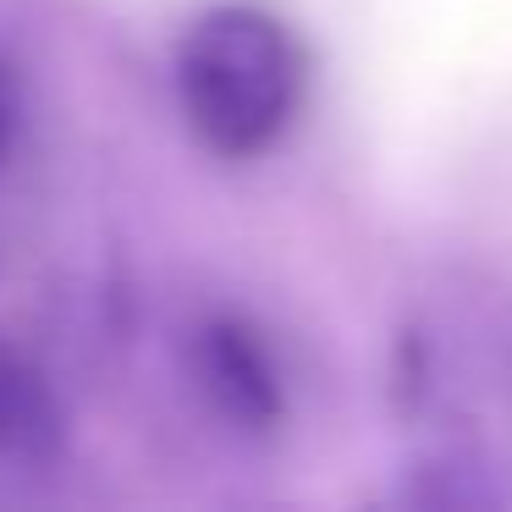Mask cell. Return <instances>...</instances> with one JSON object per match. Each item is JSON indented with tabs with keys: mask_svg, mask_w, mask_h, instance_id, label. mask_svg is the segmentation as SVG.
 Wrapping results in <instances>:
<instances>
[{
	"mask_svg": "<svg viewBox=\"0 0 512 512\" xmlns=\"http://www.w3.org/2000/svg\"><path fill=\"white\" fill-rule=\"evenodd\" d=\"M177 100L193 138L226 160H254L287 133L303 100V50L270 6L221 0L177 45Z\"/></svg>",
	"mask_w": 512,
	"mask_h": 512,
	"instance_id": "obj_1",
	"label": "cell"
},
{
	"mask_svg": "<svg viewBox=\"0 0 512 512\" xmlns=\"http://www.w3.org/2000/svg\"><path fill=\"white\" fill-rule=\"evenodd\" d=\"M193 380L210 397V408L237 430L281 424V375L265 342L237 314H210L193 331Z\"/></svg>",
	"mask_w": 512,
	"mask_h": 512,
	"instance_id": "obj_2",
	"label": "cell"
},
{
	"mask_svg": "<svg viewBox=\"0 0 512 512\" xmlns=\"http://www.w3.org/2000/svg\"><path fill=\"white\" fill-rule=\"evenodd\" d=\"M67 446V408L34 353L0 336V457L23 468L56 463Z\"/></svg>",
	"mask_w": 512,
	"mask_h": 512,
	"instance_id": "obj_3",
	"label": "cell"
},
{
	"mask_svg": "<svg viewBox=\"0 0 512 512\" xmlns=\"http://www.w3.org/2000/svg\"><path fill=\"white\" fill-rule=\"evenodd\" d=\"M12 144H17V94H12L6 67H0V160L12 155Z\"/></svg>",
	"mask_w": 512,
	"mask_h": 512,
	"instance_id": "obj_4",
	"label": "cell"
}]
</instances>
